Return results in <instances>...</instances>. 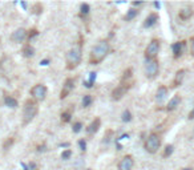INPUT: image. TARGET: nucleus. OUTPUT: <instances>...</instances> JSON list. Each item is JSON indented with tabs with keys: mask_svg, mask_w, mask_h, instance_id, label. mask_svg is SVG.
<instances>
[{
	"mask_svg": "<svg viewBox=\"0 0 194 170\" xmlns=\"http://www.w3.org/2000/svg\"><path fill=\"white\" fill-rule=\"evenodd\" d=\"M32 12L33 13H36V15H40L43 12V5L40 4V3H36V4L32 7Z\"/></svg>",
	"mask_w": 194,
	"mask_h": 170,
	"instance_id": "72a5a7b5",
	"label": "nucleus"
},
{
	"mask_svg": "<svg viewBox=\"0 0 194 170\" xmlns=\"http://www.w3.org/2000/svg\"><path fill=\"white\" fill-rule=\"evenodd\" d=\"M20 5L23 7V10H24V11H27V8H28V4H27L25 1H20Z\"/></svg>",
	"mask_w": 194,
	"mask_h": 170,
	"instance_id": "a19ab883",
	"label": "nucleus"
},
{
	"mask_svg": "<svg viewBox=\"0 0 194 170\" xmlns=\"http://www.w3.org/2000/svg\"><path fill=\"white\" fill-rule=\"evenodd\" d=\"M82 128H84V124H82L81 121H76L72 126V132L75 133V134H77V133H80L82 130Z\"/></svg>",
	"mask_w": 194,
	"mask_h": 170,
	"instance_id": "c756f323",
	"label": "nucleus"
},
{
	"mask_svg": "<svg viewBox=\"0 0 194 170\" xmlns=\"http://www.w3.org/2000/svg\"><path fill=\"white\" fill-rule=\"evenodd\" d=\"M161 49V41L158 39H153L145 48V60H154L157 58Z\"/></svg>",
	"mask_w": 194,
	"mask_h": 170,
	"instance_id": "0eeeda50",
	"label": "nucleus"
},
{
	"mask_svg": "<svg viewBox=\"0 0 194 170\" xmlns=\"http://www.w3.org/2000/svg\"><path fill=\"white\" fill-rule=\"evenodd\" d=\"M100 128H101V118L100 117H96V118L85 128V132H87L89 136H92V134H96V133L100 130Z\"/></svg>",
	"mask_w": 194,
	"mask_h": 170,
	"instance_id": "ddd939ff",
	"label": "nucleus"
},
{
	"mask_svg": "<svg viewBox=\"0 0 194 170\" xmlns=\"http://www.w3.org/2000/svg\"><path fill=\"white\" fill-rule=\"evenodd\" d=\"M31 97H32L33 101L36 103H43V101L47 98L48 94V88L44 84H36L31 88Z\"/></svg>",
	"mask_w": 194,
	"mask_h": 170,
	"instance_id": "423d86ee",
	"label": "nucleus"
},
{
	"mask_svg": "<svg viewBox=\"0 0 194 170\" xmlns=\"http://www.w3.org/2000/svg\"><path fill=\"white\" fill-rule=\"evenodd\" d=\"M89 11H91V5L88 3H82L80 5V16H87L89 13Z\"/></svg>",
	"mask_w": 194,
	"mask_h": 170,
	"instance_id": "c85d7f7f",
	"label": "nucleus"
},
{
	"mask_svg": "<svg viewBox=\"0 0 194 170\" xmlns=\"http://www.w3.org/2000/svg\"><path fill=\"white\" fill-rule=\"evenodd\" d=\"M96 77H97V73H96V72H91V73H89V80H88V81H84V86H85V88L91 89L92 86L94 85Z\"/></svg>",
	"mask_w": 194,
	"mask_h": 170,
	"instance_id": "b1692460",
	"label": "nucleus"
},
{
	"mask_svg": "<svg viewBox=\"0 0 194 170\" xmlns=\"http://www.w3.org/2000/svg\"><path fill=\"white\" fill-rule=\"evenodd\" d=\"M21 53H23L24 57H32L35 55V48L31 44H25L23 47V49H21Z\"/></svg>",
	"mask_w": 194,
	"mask_h": 170,
	"instance_id": "5701e85b",
	"label": "nucleus"
},
{
	"mask_svg": "<svg viewBox=\"0 0 194 170\" xmlns=\"http://www.w3.org/2000/svg\"><path fill=\"white\" fill-rule=\"evenodd\" d=\"M153 7H154L156 10H160V8H161V3H160V1H154V3H153Z\"/></svg>",
	"mask_w": 194,
	"mask_h": 170,
	"instance_id": "ea45409f",
	"label": "nucleus"
},
{
	"mask_svg": "<svg viewBox=\"0 0 194 170\" xmlns=\"http://www.w3.org/2000/svg\"><path fill=\"white\" fill-rule=\"evenodd\" d=\"M132 85L133 84H121V82H120V85H117L112 91V100L120 101L126 94V92L132 88Z\"/></svg>",
	"mask_w": 194,
	"mask_h": 170,
	"instance_id": "6e6552de",
	"label": "nucleus"
},
{
	"mask_svg": "<svg viewBox=\"0 0 194 170\" xmlns=\"http://www.w3.org/2000/svg\"><path fill=\"white\" fill-rule=\"evenodd\" d=\"M173 153H174V146L169 144V145H166V146H165L164 153H162V157H164V158H169V157H170Z\"/></svg>",
	"mask_w": 194,
	"mask_h": 170,
	"instance_id": "bb28decb",
	"label": "nucleus"
},
{
	"mask_svg": "<svg viewBox=\"0 0 194 170\" xmlns=\"http://www.w3.org/2000/svg\"><path fill=\"white\" fill-rule=\"evenodd\" d=\"M39 31L36 29V28H32V29H29L28 31V37H27V40H28V41H31V40H32L33 37H36V36H39Z\"/></svg>",
	"mask_w": 194,
	"mask_h": 170,
	"instance_id": "2f4dec72",
	"label": "nucleus"
},
{
	"mask_svg": "<svg viewBox=\"0 0 194 170\" xmlns=\"http://www.w3.org/2000/svg\"><path fill=\"white\" fill-rule=\"evenodd\" d=\"M190 52H192V55L194 56V36L190 39Z\"/></svg>",
	"mask_w": 194,
	"mask_h": 170,
	"instance_id": "4c0bfd02",
	"label": "nucleus"
},
{
	"mask_svg": "<svg viewBox=\"0 0 194 170\" xmlns=\"http://www.w3.org/2000/svg\"><path fill=\"white\" fill-rule=\"evenodd\" d=\"M182 170H194V169L193 168H184Z\"/></svg>",
	"mask_w": 194,
	"mask_h": 170,
	"instance_id": "a18cd8bd",
	"label": "nucleus"
},
{
	"mask_svg": "<svg viewBox=\"0 0 194 170\" xmlns=\"http://www.w3.org/2000/svg\"><path fill=\"white\" fill-rule=\"evenodd\" d=\"M75 89V79L73 77H68V79L64 81L63 84V88H61V92H60V100H64L69 96L70 92Z\"/></svg>",
	"mask_w": 194,
	"mask_h": 170,
	"instance_id": "1a4fd4ad",
	"label": "nucleus"
},
{
	"mask_svg": "<svg viewBox=\"0 0 194 170\" xmlns=\"http://www.w3.org/2000/svg\"><path fill=\"white\" fill-rule=\"evenodd\" d=\"M193 15H194V10H193L192 5H185V7L181 8L180 12H178V17H180L182 21L189 20Z\"/></svg>",
	"mask_w": 194,
	"mask_h": 170,
	"instance_id": "dca6fc26",
	"label": "nucleus"
},
{
	"mask_svg": "<svg viewBox=\"0 0 194 170\" xmlns=\"http://www.w3.org/2000/svg\"><path fill=\"white\" fill-rule=\"evenodd\" d=\"M113 138H115V132H113L112 129H108V130L105 132V134H104V137H103V141H101V146L108 148Z\"/></svg>",
	"mask_w": 194,
	"mask_h": 170,
	"instance_id": "6ab92c4d",
	"label": "nucleus"
},
{
	"mask_svg": "<svg viewBox=\"0 0 194 170\" xmlns=\"http://www.w3.org/2000/svg\"><path fill=\"white\" fill-rule=\"evenodd\" d=\"M181 101H182V98H181V96L180 94H174L173 97L169 100V103L168 105H166V112H173V110H175L178 106H180V104H181Z\"/></svg>",
	"mask_w": 194,
	"mask_h": 170,
	"instance_id": "2eb2a0df",
	"label": "nucleus"
},
{
	"mask_svg": "<svg viewBox=\"0 0 194 170\" xmlns=\"http://www.w3.org/2000/svg\"><path fill=\"white\" fill-rule=\"evenodd\" d=\"M144 72H145L146 79L154 80L160 73V63L157 58L154 60H145V65H144Z\"/></svg>",
	"mask_w": 194,
	"mask_h": 170,
	"instance_id": "39448f33",
	"label": "nucleus"
},
{
	"mask_svg": "<svg viewBox=\"0 0 194 170\" xmlns=\"http://www.w3.org/2000/svg\"><path fill=\"white\" fill-rule=\"evenodd\" d=\"M27 37H28V31L24 29V28H19V29H16V31H15V32L11 35L12 41L17 43V44H20V43L25 41Z\"/></svg>",
	"mask_w": 194,
	"mask_h": 170,
	"instance_id": "f8f14e48",
	"label": "nucleus"
},
{
	"mask_svg": "<svg viewBox=\"0 0 194 170\" xmlns=\"http://www.w3.org/2000/svg\"><path fill=\"white\" fill-rule=\"evenodd\" d=\"M144 4H145V3H144V1H133V3H132V5H133V8H137V10H138V7H142Z\"/></svg>",
	"mask_w": 194,
	"mask_h": 170,
	"instance_id": "c9c22d12",
	"label": "nucleus"
},
{
	"mask_svg": "<svg viewBox=\"0 0 194 170\" xmlns=\"http://www.w3.org/2000/svg\"><path fill=\"white\" fill-rule=\"evenodd\" d=\"M158 13L157 12H152V13H149L146 16V19H145V21H144V28H152V27H154L156 24H157V21H158Z\"/></svg>",
	"mask_w": 194,
	"mask_h": 170,
	"instance_id": "a211bd4d",
	"label": "nucleus"
},
{
	"mask_svg": "<svg viewBox=\"0 0 194 170\" xmlns=\"http://www.w3.org/2000/svg\"><path fill=\"white\" fill-rule=\"evenodd\" d=\"M4 104H5V106L11 108V109H16V108L19 106V101H17L15 97H12V96H5Z\"/></svg>",
	"mask_w": 194,
	"mask_h": 170,
	"instance_id": "aec40b11",
	"label": "nucleus"
},
{
	"mask_svg": "<svg viewBox=\"0 0 194 170\" xmlns=\"http://www.w3.org/2000/svg\"><path fill=\"white\" fill-rule=\"evenodd\" d=\"M61 122L63 124H68L70 122V120H72V112L70 110H65V112L61 113Z\"/></svg>",
	"mask_w": 194,
	"mask_h": 170,
	"instance_id": "a878e982",
	"label": "nucleus"
},
{
	"mask_svg": "<svg viewBox=\"0 0 194 170\" xmlns=\"http://www.w3.org/2000/svg\"><path fill=\"white\" fill-rule=\"evenodd\" d=\"M168 93H169L168 86H165V85L158 86V89H157V92H156V101H157V104H162V103H164V101L166 100V97H168Z\"/></svg>",
	"mask_w": 194,
	"mask_h": 170,
	"instance_id": "f3484780",
	"label": "nucleus"
},
{
	"mask_svg": "<svg viewBox=\"0 0 194 170\" xmlns=\"http://www.w3.org/2000/svg\"><path fill=\"white\" fill-rule=\"evenodd\" d=\"M87 170H92V169H87Z\"/></svg>",
	"mask_w": 194,
	"mask_h": 170,
	"instance_id": "49530a36",
	"label": "nucleus"
},
{
	"mask_svg": "<svg viewBox=\"0 0 194 170\" xmlns=\"http://www.w3.org/2000/svg\"><path fill=\"white\" fill-rule=\"evenodd\" d=\"M79 148H80V150H81L82 153H85V151H87V140H85V138L79 140Z\"/></svg>",
	"mask_w": 194,
	"mask_h": 170,
	"instance_id": "473e14b6",
	"label": "nucleus"
},
{
	"mask_svg": "<svg viewBox=\"0 0 194 170\" xmlns=\"http://www.w3.org/2000/svg\"><path fill=\"white\" fill-rule=\"evenodd\" d=\"M49 63H51V60H49V58H44V60L40 61V65H43V67H48V65H49Z\"/></svg>",
	"mask_w": 194,
	"mask_h": 170,
	"instance_id": "e433bc0d",
	"label": "nucleus"
},
{
	"mask_svg": "<svg viewBox=\"0 0 194 170\" xmlns=\"http://www.w3.org/2000/svg\"><path fill=\"white\" fill-rule=\"evenodd\" d=\"M132 76H133V70H132V68H128V69L124 72V75L121 77V84H133V81H130Z\"/></svg>",
	"mask_w": 194,
	"mask_h": 170,
	"instance_id": "4be33fe9",
	"label": "nucleus"
},
{
	"mask_svg": "<svg viewBox=\"0 0 194 170\" xmlns=\"http://www.w3.org/2000/svg\"><path fill=\"white\" fill-rule=\"evenodd\" d=\"M132 118H133V116H132V112L129 109H125L124 112H122V114H121L122 122H130Z\"/></svg>",
	"mask_w": 194,
	"mask_h": 170,
	"instance_id": "cd10ccee",
	"label": "nucleus"
},
{
	"mask_svg": "<svg viewBox=\"0 0 194 170\" xmlns=\"http://www.w3.org/2000/svg\"><path fill=\"white\" fill-rule=\"evenodd\" d=\"M82 60V44L79 43L73 48H70L65 55V63H67V69L73 70L76 69Z\"/></svg>",
	"mask_w": 194,
	"mask_h": 170,
	"instance_id": "f03ea898",
	"label": "nucleus"
},
{
	"mask_svg": "<svg viewBox=\"0 0 194 170\" xmlns=\"http://www.w3.org/2000/svg\"><path fill=\"white\" fill-rule=\"evenodd\" d=\"M189 120H194V108L192 110H190V113H189V117H187Z\"/></svg>",
	"mask_w": 194,
	"mask_h": 170,
	"instance_id": "79ce46f5",
	"label": "nucleus"
},
{
	"mask_svg": "<svg viewBox=\"0 0 194 170\" xmlns=\"http://www.w3.org/2000/svg\"><path fill=\"white\" fill-rule=\"evenodd\" d=\"M20 165H21V168H23V170H29V168H28V165H25V163H24V162H21Z\"/></svg>",
	"mask_w": 194,
	"mask_h": 170,
	"instance_id": "c03bdc74",
	"label": "nucleus"
},
{
	"mask_svg": "<svg viewBox=\"0 0 194 170\" xmlns=\"http://www.w3.org/2000/svg\"><path fill=\"white\" fill-rule=\"evenodd\" d=\"M144 148H145V150L148 153L156 154L157 151L160 150V148H161V137H160L157 133H150L146 137Z\"/></svg>",
	"mask_w": 194,
	"mask_h": 170,
	"instance_id": "20e7f679",
	"label": "nucleus"
},
{
	"mask_svg": "<svg viewBox=\"0 0 194 170\" xmlns=\"http://www.w3.org/2000/svg\"><path fill=\"white\" fill-rule=\"evenodd\" d=\"M58 146H60V148H69V142H64V144H60Z\"/></svg>",
	"mask_w": 194,
	"mask_h": 170,
	"instance_id": "37998d69",
	"label": "nucleus"
},
{
	"mask_svg": "<svg viewBox=\"0 0 194 170\" xmlns=\"http://www.w3.org/2000/svg\"><path fill=\"white\" fill-rule=\"evenodd\" d=\"M72 154H73V151L70 150V149H65V150H63V153H61V160H64V161H67V160H69L70 157H72Z\"/></svg>",
	"mask_w": 194,
	"mask_h": 170,
	"instance_id": "7c9ffc66",
	"label": "nucleus"
},
{
	"mask_svg": "<svg viewBox=\"0 0 194 170\" xmlns=\"http://www.w3.org/2000/svg\"><path fill=\"white\" fill-rule=\"evenodd\" d=\"M93 103V97H92V94H84V97H82L81 100V106L82 108H89Z\"/></svg>",
	"mask_w": 194,
	"mask_h": 170,
	"instance_id": "393cba45",
	"label": "nucleus"
},
{
	"mask_svg": "<svg viewBox=\"0 0 194 170\" xmlns=\"http://www.w3.org/2000/svg\"><path fill=\"white\" fill-rule=\"evenodd\" d=\"M138 13H140V11H138L137 8H129V10L126 11L125 16H124V20L125 21H132L138 16Z\"/></svg>",
	"mask_w": 194,
	"mask_h": 170,
	"instance_id": "412c9836",
	"label": "nucleus"
},
{
	"mask_svg": "<svg viewBox=\"0 0 194 170\" xmlns=\"http://www.w3.org/2000/svg\"><path fill=\"white\" fill-rule=\"evenodd\" d=\"M110 52V44L105 39L98 40L97 44L93 45L89 53V64L91 65H97L105 58Z\"/></svg>",
	"mask_w": 194,
	"mask_h": 170,
	"instance_id": "f257e3e1",
	"label": "nucleus"
},
{
	"mask_svg": "<svg viewBox=\"0 0 194 170\" xmlns=\"http://www.w3.org/2000/svg\"><path fill=\"white\" fill-rule=\"evenodd\" d=\"M13 142H15V138H12V137H11V138H8V140L5 141L4 144H3V149L7 150L10 146H12V144H13Z\"/></svg>",
	"mask_w": 194,
	"mask_h": 170,
	"instance_id": "f704fd0d",
	"label": "nucleus"
},
{
	"mask_svg": "<svg viewBox=\"0 0 194 170\" xmlns=\"http://www.w3.org/2000/svg\"><path fill=\"white\" fill-rule=\"evenodd\" d=\"M28 168H29V170H37V166H36L35 162H29L28 163Z\"/></svg>",
	"mask_w": 194,
	"mask_h": 170,
	"instance_id": "58836bf2",
	"label": "nucleus"
},
{
	"mask_svg": "<svg viewBox=\"0 0 194 170\" xmlns=\"http://www.w3.org/2000/svg\"><path fill=\"white\" fill-rule=\"evenodd\" d=\"M185 75H186V70L185 69H178L174 75V79L172 81V88H178V86L182 85L184 80H185Z\"/></svg>",
	"mask_w": 194,
	"mask_h": 170,
	"instance_id": "4468645a",
	"label": "nucleus"
},
{
	"mask_svg": "<svg viewBox=\"0 0 194 170\" xmlns=\"http://www.w3.org/2000/svg\"><path fill=\"white\" fill-rule=\"evenodd\" d=\"M185 49H186V41L181 40V41H175L172 44V52H173L174 58H180L184 55Z\"/></svg>",
	"mask_w": 194,
	"mask_h": 170,
	"instance_id": "9d476101",
	"label": "nucleus"
},
{
	"mask_svg": "<svg viewBox=\"0 0 194 170\" xmlns=\"http://www.w3.org/2000/svg\"><path fill=\"white\" fill-rule=\"evenodd\" d=\"M37 112H39L37 103L33 101L32 98H28L23 106V126H27L28 124L32 122L33 118L37 116Z\"/></svg>",
	"mask_w": 194,
	"mask_h": 170,
	"instance_id": "7ed1b4c3",
	"label": "nucleus"
},
{
	"mask_svg": "<svg viewBox=\"0 0 194 170\" xmlns=\"http://www.w3.org/2000/svg\"><path fill=\"white\" fill-rule=\"evenodd\" d=\"M134 166V158L130 154H126L118 162V170H132Z\"/></svg>",
	"mask_w": 194,
	"mask_h": 170,
	"instance_id": "9b49d317",
	"label": "nucleus"
}]
</instances>
